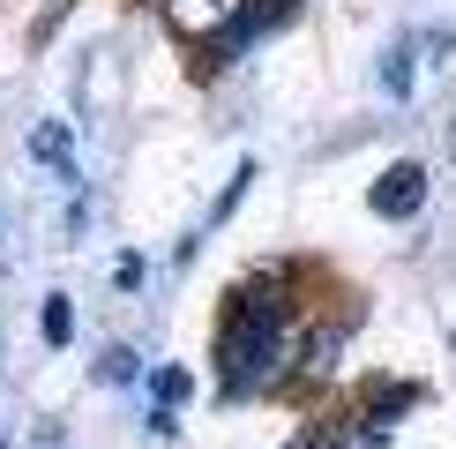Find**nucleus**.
Returning a JSON list of instances; mask_svg holds the SVG:
<instances>
[{
    "label": "nucleus",
    "instance_id": "f03ea898",
    "mask_svg": "<svg viewBox=\"0 0 456 449\" xmlns=\"http://www.w3.org/2000/svg\"><path fill=\"white\" fill-rule=\"evenodd\" d=\"M367 202H374V217H396V224L419 217V210H427V165H419V158H396L389 173L374 180Z\"/></svg>",
    "mask_w": 456,
    "mask_h": 449
},
{
    "label": "nucleus",
    "instance_id": "9d476101",
    "mask_svg": "<svg viewBox=\"0 0 456 449\" xmlns=\"http://www.w3.org/2000/svg\"><path fill=\"white\" fill-rule=\"evenodd\" d=\"M112 277H120V285H127V292H135V285H142V277H150V262H142V255H120V262H112Z\"/></svg>",
    "mask_w": 456,
    "mask_h": 449
},
{
    "label": "nucleus",
    "instance_id": "9b49d317",
    "mask_svg": "<svg viewBox=\"0 0 456 449\" xmlns=\"http://www.w3.org/2000/svg\"><path fill=\"white\" fill-rule=\"evenodd\" d=\"M449 158H456V127H449Z\"/></svg>",
    "mask_w": 456,
    "mask_h": 449
},
{
    "label": "nucleus",
    "instance_id": "0eeeda50",
    "mask_svg": "<svg viewBox=\"0 0 456 449\" xmlns=\"http://www.w3.org/2000/svg\"><path fill=\"white\" fill-rule=\"evenodd\" d=\"M37 337H45V345H68V337H75V307H68L61 292H53L45 314H37Z\"/></svg>",
    "mask_w": 456,
    "mask_h": 449
},
{
    "label": "nucleus",
    "instance_id": "20e7f679",
    "mask_svg": "<svg viewBox=\"0 0 456 449\" xmlns=\"http://www.w3.org/2000/svg\"><path fill=\"white\" fill-rule=\"evenodd\" d=\"M165 15H173V30H195V37H202V30L232 23L240 8H232V0H165Z\"/></svg>",
    "mask_w": 456,
    "mask_h": 449
},
{
    "label": "nucleus",
    "instance_id": "423d86ee",
    "mask_svg": "<svg viewBox=\"0 0 456 449\" xmlns=\"http://www.w3.org/2000/svg\"><path fill=\"white\" fill-rule=\"evenodd\" d=\"M30 158H37V165H68V120L30 127Z\"/></svg>",
    "mask_w": 456,
    "mask_h": 449
},
{
    "label": "nucleus",
    "instance_id": "f257e3e1",
    "mask_svg": "<svg viewBox=\"0 0 456 449\" xmlns=\"http://www.w3.org/2000/svg\"><path fill=\"white\" fill-rule=\"evenodd\" d=\"M277 360H284V307L277 299H232V314H224L217 330V374L232 397H247V389L277 382Z\"/></svg>",
    "mask_w": 456,
    "mask_h": 449
},
{
    "label": "nucleus",
    "instance_id": "6e6552de",
    "mask_svg": "<svg viewBox=\"0 0 456 449\" xmlns=\"http://www.w3.org/2000/svg\"><path fill=\"white\" fill-rule=\"evenodd\" d=\"M382 90H389V98H411V45H389L382 53Z\"/></svg>",
    "mask_w": 456,
    "mask_h": 449
},
{
    "label": "nucleus",
    "instance_id": "f8f14e48",
    "mask_svg": "<svg viewBox=\"0 0 456 449\" xmlns=\"http://www.w3.org/2000/svg\"><path fill=\"white\" fill-rule=\"evenodd\" d=\"M45 449H61V442H45Z\"/></svg>",
    "mask_w": 456,
    "mask_h": 449
},
{
    "label": "nucleus",
    "instance_id": "7ed1b4c3",
    "mask_svg": "<svg viewBox=\"0 0 456 449\" xmlns=\"http://www.w3.org/2000/svg\"><path fill=\"white\" fill-rule=\"evenodd\" d=\"M195 389V374L187 367H158L150 374V435H173V404Z\"/></svg>",
    "mask_w": 456,
    "mask_h": 449
},
{
    "label": "nucleus",
    "instance_id": "39448f33",
    "mask_svg": "<svg viewBox=\"0 0 456 449\" xmlns=\"http://www.w3.org/2000/svg\"><path fill=\"white\" fill-rule=\"evenodd\" d=\"M419 404V389L411 382H389V389H367V404H359V427H396V412Z\"/></svg>",
    "mask_w": 456,
    "mask_h": 449
},
{
    "label": "nucleus",
    "instance_id": "1a4fd4ad",
    "mask_svg": "<svg viewBox=\"0 0 456 449\" xmlns=\"http://www.w3.org/2000/svg\"><path fill=\"white\" fill-rule=\"evenodd\" d=\"M98 374H105V382H127V374H142V360H135L127 345H112L105 360H98Z\"/></svg>",
    "mask_w": 456,
    "mask_h": 449
}]
</instances>
